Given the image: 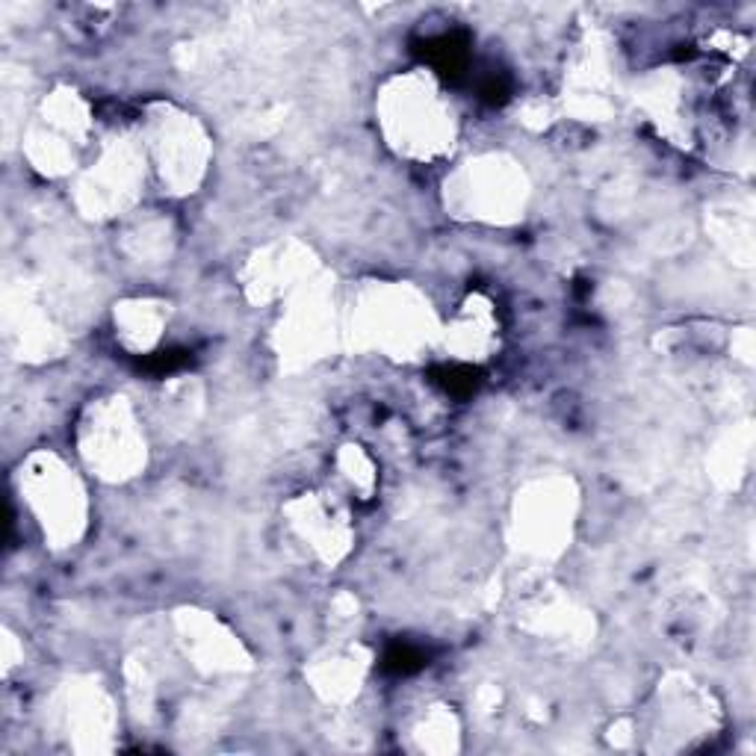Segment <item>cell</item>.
I'll return each instance as SVG.
<instances>
[{"instance_id": "obj_5", "label": "cell", "mask_w": 756, "mask_h": 756, "mask_svg": "<svg viewBox=\"0 0 756 756\" xmlns=\"http://www.w3.org/2000/svg\"><path fill=\"white\" fill-rule=\"evenodd\" d=\"M479 95L488 101V104H505L508 98V80L503 74H488L479 86Z\"/></svg>"}, {"instance_id": "obj_2", "label": "cell", "mask_w": 756, "mask_h": 756, "mask_svg": "<svg viewBox=\"0 0 756 756\" xmlns=\"http://www.w3.org/2000/svg\"><path fill=\"white\" fill-rule=\"evenodd\" d=\"M429 665V656L426 650H420L417 644H408V641H393L384 656H381V671L387 674H396V677H408V674H417Z\"/></svg>"}, {"instance_id": "obj_1", "label": "cell", "mask_w": 756, "mask_h": 756, "mask_svg": "<svg viewBox=\"0 0 756 756\" xmlns=\"http://www.w3.org/2000/svg\"><path fill=\"white\" fill-rule=\"evenodd\" d=\"M414 51L432 65L446 80H458L464 74V68L470 63V36L464 30H452L441 33L435 39L417 42Z\"/></svg>"}, {"instance_id": "obj_4", "label": "cell", "mask_w": 756, "mask_h": 756, "mask_svg": "<svg viewBox=\"0 0 756 756\" xmlns=\"http://www.w3.org/2000/svg\"><path fill=\"white\" fill-rule=\"evenodd\" d=\"M189 361H192V352H187V349H163V352H154L148 358H139L136 370L148 373V376H169V373L184 370Z\"/></svg>"}, {"instance_id": "obj_3", "label": "cell", "mask_w": 756, "mask_h": 756, "mask_svg": "<svg viewBox=\"0 0 756 756\" xmlns=\"http://www.w3.org/2000/svg\"><path fill=\"white\" fill-rule=\"evenodd\" d=\"M432 381L443 387L449 396H458V399H467L470 393L479 390L482 384V370L476 367H464V364H452V367H441L432 373Z\"/></svg>"}]
</instances>
